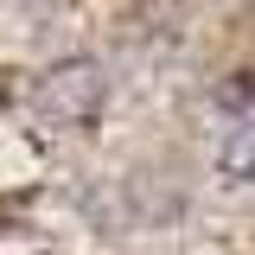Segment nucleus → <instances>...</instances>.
<instances>
[{
	"label": "nucleus",
	"mask_w": 255,
	"mask_h": 255,
	"mask_svg": "<svg viewBox=\"0 0 255 255\" xmlns=\"http://www.w3.org/2000/svg\"><path fill=\"white\" fill-rule=\"evenodd\" d=\"M249 96H255L249 77H243V83H223V102H230V109H249Z\"/></svg>",
	"instance_id": "3"
},
{
	"label": "nucleus",
	"mask_w": 255,
	"mask_h": 255,
	"mask_svg": "<svg viewBox=\"0 0 255 255\" xmlns=\"http://www.w3.org/2000/svg\"><path fill=\"white\" fill-rule=\"evenodd\" d=\"M217 172L236 185H255V122H236L217 147Z\"/></svg>",
	"instance_id": "2"
},
{
	"label": "nucleus",
	"mask_w": 255,
	"mask_h": 255,
	"mask_svg": "<svg viewBox=\"0 0 255 255\" xmlns=\"http://www.w3.org/2000/svg\"><path fill=\"white\" fill-rule=\"evenodd\" d=\"M0 109H6V70H0Z\"/></svg>",
	"instance_id": "4"
},
{
	"label": "nucleus",
	"mask_w": 255,
	"mask_h": 255,
	"mask_svg": "<svg viewBox=\"0 0 255 255\" xmlns=\"http://www.w3.org/2000/svg\"><path fill=\"white\" fill-rule=\"evenodd\" d=\"M102 102H109V77L96 58H58L32 90V109L51 128H90L102 115Z\"/></svg>",
	"instance_id": "1"
}]
</instances>
